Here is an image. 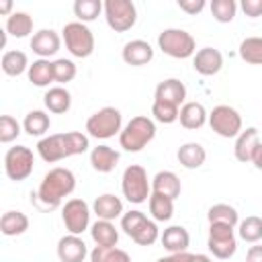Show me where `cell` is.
I'll return each instance as SVG.
<instances>
[{"label":"cell","mask_w":262,"mask_h":262,"mask_svg":"<svg viewBox=\"0 0 262 262\" xmlns=\"http://www.w3.org/2000/svg\"><path fill=\"white\" fill-rule=\"evenodd\" d=\"M90 235L94 239L96 246H106V248H115L119 242V231L113 225V221H104V219H96L90 225Z\"/></svg>","instance_id":"26"},{"label":"cell","mask_w":262,"mask_h":262,"mask_svg":"<svg viewBox=\"0 0 262 262\" xmlns=\"http://www.w3.org/2000/svg\"><path fill=\"white\" fill-rule=\"evenodd\" d=\"M86 256H88V248L80 235L70 233L57 242V258L61 262H84Z\"/></svg>","instance_id":"16"},{"label":"cell","mask_w":262,"mask_h":262,"mask_svg":"<svg viewBox=\"0 0 262 262\" xmlns=\"http://www.w3.org/2000/svg\"><path fill=\"white\" fill-rule=\"evenodd\" d=\"M209 125L219 137H237L242 133V115L229 104H219L209 113Z\"/></svg>","instance_id":"11"},{"label":"cell","mask_w":262,"mask_h":262,"mask_svg":"<svg viewBox=\"0 0 262 262\" xmlns=\"http://www.w3.org/2000/svg\"><path fill=\"white\" fill-rule=\"evenodd\" d=\"M252 164L262 172V141H260V145H258V149H256V154H254V160H252Z\"/></svg>","instance_id":"47"},{"label":"cell","mask_w":262,"mask_h":262,"mask_svg":"<svg viewBox=\"0 0 262 262\" xmlns=\"http://www.w3.org/2000/svg\"><path fill=\"white\" fill-rule=\"evenodd\" d=\"M33 166H35V158L27 145H14L4 156V172L14 182L27 180L33 174Z\"/></svg>","instance_id":"9"},{"label":"cell","mask_w":262,"mask_h":262,"mask_svg":"<svg viewBox=\"0 0 262 262\" xmlns=\"http://www.w3.org/2000/svg\"><path fill=\"white\" fill-rule=\"evenodd\" d=\"M123 125V117H121V111L115 108V106H104L100 111H96L94 115L88 117L86 121V131L90 137H96V139H108L117 133H121Z\"/></svg>","instance_id":"7"},{"label":"cell","mask_w":262,"mask_h":262,"mask_svg":"<svg viewBox=\"0 0 262 262\" xmlns=\"http://www.w3.org/2000/svg\"><path fill=\"white\" fill-rule=\"evenodd\" d=\"M145 219V213H141V211H127V213H123V217H121V229L127 233V235H131L133 231H135V227L141 223Z\"/></svg>","instance_id":"43"},{"label":"cell","mask_w":262,"mask_h":262,"mask_svg":"<svg viewBox=\"0 0 262 262\" xmlns=\"http://www.w3.org/2000/svg\"><path fill=\"white\" fill-rule=\"evenodd\" d=\"M260 145V137H258V129L256 127H248V129H242V133L235 137V145H233V156L237 162H252L254 160V154Z\"/></svg>","instance_id":"15"},{"label":"cell","mask_w":262,"mask_h":262,"mask_svg":"<svg viewBox=\"0 0 262 262\" xmlns=\"http://www.w3.org/2000/svg\"><path fill=\"white\" fill-rule=\"evenodd\" d=\"M74 188H76V176H74V172L70 168L57 166V168H51L43 176L37 192L31 194V196H33V201H35L37 207L49 211V209L59 207V203L63 201V196L72 194Z\"/></svg>","instance_id":"1"},{"label":"cell","mask_w":262,"mask_h":262,"mask_svg":"<svg viewBox=\"0 0 262 262\" xmlns=\"http://www.w3.org/2000/svg\"><path fill=\"white\" fill-rule=\"evenodd\" d=\"M237 233L244 242L248 244H256L262 239V217L258 215H250L246 217L244 221H239V227H237Z\"/></svg>","instance_id":"37"},{"label":"cell","mask_w":262,"mask_h":262,"mask_svg":"<svg viewBox=\"0 0 262 262\" xmlns=\"http://www.w3.org/2000/svg\"><path fill=\"white\" fill-rule=\"evenodd\" d=\"M76 63L72 61V59H66V57H61V59H55L53 61V78H55V82H59V84H68V82H72L74 78H76Z\"/></svg>","instance_id":"41"},{"label":"cell","mask_w":262,"mask_h":262,"mask_svg":"<svg viewBox=\"0 0 262 262\" xmlns=\"http://www.w3.org/2000/svg\"><path fill=\"white\" fill-rule=\"evenodd\" d=\"M10 10H12V2H10V0H2V2H0V14H8V16H10V14H12Z\"/></svg>","instance_id":"48"},{"label":"cell","mask_w":262,"mask_h":262,"mask_svg":"<svg viewBox=\"0 0 262 262\" xmlns=\"http://www.w3.org/2000/svg\"><path fill=\"white\" fill-rule=\"evenodd\" d=\"M158 47L174 59H186L196 53V41L184 29H164L158 35Z\"/></svg>","instance_id":"4"},{"label":"cell","mask_w":262,"mask_h":262,"mask_svg":"<svg viewBox=\"0 0 262 262\" xmlns=\"http://www.w3.org/2000/svg\"><path fill=\"white\" fill-rule=\"evenodd\" d=\"M154 137H156V123L145 115H137L119 133V143L125 151L135 154L141 151Z\"/></svg>","instance_id":"3"},{"label":"cell","mask_w":262,"mask_h":262,"mask_svg":"<svg viewBox=\"0 0 262 262\" xmlns=\"http://www.w3.org/2000/svg\"><path fill=\"white\" fill-rule=\"evenodd\" d=\"M51 127V119L45 111H29L25 115V121H23V129L31 135V137H41L49 131Z\"/></svg>","instance_id":"30"},{"label":"cell","mask_w":262,"mask_h":262,"mask_svg":"<svg viewBox=\"0 0 262 262\" xmlns=\"http://www.w3.org/2000/svg\"><path fill=\"white\" fill-rule=\"evenodd\" d=\"M178 6L186 14H199L205 8V0H178Z\"/></svg>","instance_id":"45"},{"label":"cell","mask_w":262,"mask_h":262,"mask_svg":"<svg viewBox=\"0 0 262 262\" xmlns=\"http://www.w3.org/2000/svg\"><path fill=\"white\" fill-rule=\"evenodd\" d=\"M18 135H20V123L10 115H2L0 117V141L2 143H10Z\"/></svg>","instance_id":"42"},{"label":"cell","mask_w":262,"mask_h":262,"mask_svg":"<svg viewBox=\"0 0 262 262\" xmlns=\"http://www.w3.org/2000/svg\"><path fill=\"white\" fill-rule=\"evenodd\" d=\"M192 68L201 76H215L223 68V55L215 47H203L192 55Z\"/></svg>","instance_id":"13"},{"label":"cell","mask_w":262,"mask_h":262,"mask_svg":"<svg viewBox=\"0 0 262 262\" xmlns=\"http://www.w3.org/2000/svg\"><path fill=\"white\" fill-rule=\"evenodd\" d=\"M162 246L170 252V254H178V252H186L188 244H190V235L182 225H170L164 229V233L160 235Z\"/></svg>","instance_id":"24"},{"label":"cell","mask_w":262,"mask_h":262,"mask_svg":"<svg viewBox=\"0 0 262 262\" xmlns=\"http://www.w3.org/2000/svg\"><path fill=\"white\" fill-rule=\"evenodd\" d=\"M104 18H106V25L115 33H125L137 20V8L131 0H106Z\"/></svg>","instance_id":"10"},{"label":"cell","mask_w":262,"mask_h":262,"mask_svg":"<svg viewBox=\"0 0 262 262\" xmlns=\"http://www.w3.org/2000/svg\"><path fill=\"white\" fill-rule=\"evenodd\" d=\"M33 31V18L27 14V12H12L8 18H6V33L16 37V39H23L27 37L29 33Z\"/></svg>","instance_id":"32"},{"label":"cell","mask_w":262,"mask_h":262,"mask_svg":"<svg viewBox=\"0 0 262 262\" xmlns=\"http://www.w3.org/2000/svg\"><path fill=\"white\" fill-rule=\"evenodd\" d=\"M121 190H123V196L133 205H141V203L149 201L151 184L147 180L145 168L139 164L127 166L123 172V178H121Z\"/></svg>","instance_id":"5"},{"label":"cell","mask_w":262,"mask_h":262,"mask_svg":"<svg viewBox=\"0 0 262 262\" xmlns=\"http://www.w3.org/2000/svg\"><path fill=\"white\" fill-rule=\"evenodd\" d=\"M102 10H104V4L100 0H76L74 2V14L84 25L96 20Z\"/></svg>","instance_id":"36"},{"label":"cell","mask_w":262,"mask_h":262,"mask_svg":"<svg viewBox=\"0 0 262 262\" xmlns=\"http://www.w3.org/2000/svg\"><path fill=\"white\" fill-rule=\"evenodd\" d=\"M194 262H213V260L205 254H194Z\"/></svg>","instance_id":"49"},{"label":"cell","mask_w":262,"mask_h":262,"mask_svg":"<svg viewBox=\"0 0 262 262\" xmlns=\"http://www.w3.org/2000/svg\"><path fill=\"white\" fill-rule=\"evenodd\" d=\"M90 147L88 135L80 133V131H68V133H53V135H45L39 139L37 143V151L41 156L43 162L53 164L59 162L63 158L70 156H78L84 154Z\"/></svg>","instance_id":"2"},{"label":"cell","mask_w":262,"mask_h":262,"mask_svg":"<svg viewBox=\"0 0 262 262\" xmlns=\"http://www.w3.org/2000/svg\"><path fill=\"white\" fill-rule=\"evenodd\" d=\"M61 219L72 235H82L90 227V207L84 199H70L61 207Z\"/></svg>","instance_id":"12"},{"label":"cell","mask_w":262,"mask_h":262,"mask_svg":"<svg viewBox=\"0 0 262 262\" xmlns=\"http://www.w3.org/2000/svg\"><path fill=\"white\" fill-rule=\"evenodd\" d=\"M149 213H151L154 221H170L174 215V201L160 192H151L149 194Z\"/></svg>","instance_id":"31"},{"label":"cell","mask_w":262,"mask_h":262,"mask_svg":"<svg viewBox=\"0 0 262 262\" xmlns=\"http://www.w3.org/2000/svg\"><path fill=\"white\" fill-rule=\"evenodd\" d=\"M90 262H131L129 254L121 248H106V246H94L90 252Z\"/></svg>","instance_id":"38"},{"label":"cell","mask_w":262,"mask_h":262,"mask_svg":"<svg viewBox=\"0 0 262 262\" xmlns=\"http://www.w3.org/2000/svg\"><path fill=\"white\" fill-rule=\"evenodd\" d=\"M154 98L180 106L186 100V86L178 78H168V80H164L156 86V96Z\"/></svg>","instance_id":"18"},{"label":"cell","mask_w":262,"mask_h":262,"mask_svg":"<svg viewBox=\"0 0 262 262\" xmlns=\"http://www.w3.org/2000/svg\"><path fill=\"white\" fill-rule=\"evenodd\" d=\"M176 158L180 162V166H184L186 170H196L205 164L207 160V151L201 143L196 141H188V143H182L176 151Z\"/></svg>","instance_id":"22"},{"label":"cell","mask_w":262,"mask_h":262,"mask_svg":"<svg viewBox=\"0 0 262 262\" xmlns=\"http://www.w3.org/2000/svg\"><path fill=\"white\" fill-rule=\"evenodd\" d=\"M43 102H45V108L49 113H55V115H61V113H68L70 106H72V94L68 92V88L63 86H51L45 96H43Z\"/></svg>","instance_id":"25"},{"label":"cell","mask_w":262,"mask_h":262,"mask_svg":"<svg viewBox=\"0 0 262 262\" xmlns=\"http://www.w3.org/2000/svg\"><path fill=\"white\" fill-rule=\"evenodd\" d=\"M29 229V217L23 211H6L0 217V231L8 237L23 235Z\"/></svg>","instance_id":"27"},{"label":"cell","mask_w":262,"mask_h":262,"mask_svg":"<svg viewBox=\"0 0 262 262\" xmlns=\"http://www.w3.org/2000/svg\"><path fill=\"white\" fill-rule=\"evenodd\" d=\"M119 158L121 154L117 149H113L111 145H96L92 147L90 151V164L96 172H102V174H108L117 168L119 164Z\"/></svg>","instance_id":"20"},{"label":"cell","mask_w":262,"mask_h":262,"mask_svg":"<svg viewBox=\"0 0 262 262\" xmlns=\"http://www.w3.org/2000/svg\"><path fill=\"white\" fill-rule=\"evenodd\" d=\"M180 190H182L180 178L170 170H160L151 180V192H160L172 201L180 196Z\"/></svg>","instance_id":"23"},{"label":"cell","mask_w":262,"mask_h":262,"mask_svg":"<svg viewBox=\"0 0 262 262\" xmlns=\"http://www.w3.org/2000/svg\"><path fill=\"white\" fill-rule=\"evenodd\" d=\"M239 6L244 10V14L250 16V18L262 16V0H242Z\"/></svg>","instance_id":"44"},{"label":"cell","mask_w":262,"mask_h":262,"mask_svg":"<svg viewBox=\"0 0 262 262\" xmlns=\"http://www.w3.org/2000/svg\"><path fill=\"white\" fill-rule=\"evenodd\" d=\"M151 115H154V119H156L158 123L170 125V123L178 121L180 106L170 104V102H164V100H156V98H154V104H151Z\"/></svg>","instance_id":"39"},{"label":"cell","mask_w":262,"mask_h":262,"mask_svg":"<svg viewBox=\"0 0 262 262\" xmlns=\"http://www.w3.org/2000/svg\"><path fill=\"white\" fill-rule=\"evenodd\" d=\"M0 66L6 76H20L23 72H29V57L25 51H18V49L4 51Z\"/></svg>","instance_id":"29"},{"label":"cell","mask_w":262,"mask_h":262,"mask_svg":"<svg viewBox=\"0 0 262 262\" xmlns=\"http://www.w3.org/2000/svg\"><path fill=\"white\" fill-rule=\"evenodd\" d=\"M92 211L96 213L98 219H104V221H113L117 217H123V201L111 192L106 194H100L94 199L92 203Z\"/></svg>","instance_id":"21"},{"label":"cell","mask_w":262,"mask_h":262,"mask_svg":"<svg viewBox=\"0 0 262 262\" xmlns=\"http://www.w3.org/2000/svg\"><path fill=\"white\" fill-rule=\"evenodd\" d=\"M237 4L235 0H213L211 2V14L217 23H231L235 18Z\"/></svg>","instance_id":"40"},{"label":"cell","mask_w":262,"mask_h":262,"mask_svg":"<svg viewBox=\"0 0 262 262\" xmlns=\"http://www.w3.org/2000/svg\"><path fill=\"white\" fill-rule=\"evenodd\" d=\"M158 262H174V256L170 254V256H164V258H160Z\"/></svg>","instance_id":"50"},{"label":"cell","mask_w":262,"mask_h":262,"mask_svg":"<svg viewBox=\"0 0 262 262\" xmlns=\"http://www.w3.org/2000/svg\"><path fill=\"white\" fill-rule=\"evenodd\" d=\"M246 262H262V246H250L246 252Z\"/></svg>","instance_id":"46"},{"label":"cell","mask_w":262,"mask_h":262,"mask_svg":"<svg viewBox=\"0 0 262 262\" xmlns=\"http://www.w3.org/2000/svg\"><path fill=\"white\" fill-rule=\"evenodd\" d=\"M61 39L53 29H41L31 37V49L39 55V59H47L59 51Z\"/></svg>","instance_id":"14"},{"label":"cell","mask_w":262,"mask_h":262,"mask_svg":"<svg viewBox=\"0 0 262 262\" xmlns=\"http://www.w3.org/2000/svg\"><path fill=\"white\" fill-rule=\"evenodd\" d=\"M123 61L129 66H147L154 59V47L143 39H133L123 47Z\"/></svg>","instance_id":"17"},{"label":"cell","mask_w":262,"mask_h":262,"mask_svg":"<svg viewBox=\"0 0 262 262\" xmlns=\"http://www.w3.org/2000/svg\"><path fill=\"white\" fill-rule=\"evenodd\" d=\"M27 76H29V82L35 84V86H39V88L49 86L51 82H55V78H53V61H49V59H37V61H33L29 66Z\"/></svg>","instance_id":"28"},{"label":"cell","mask_w":262,"mask_h":262,"mask_svg":"<svg viewBox=\"0 0 262 262\" xmlns=\"http://www.w3.org/2000/svg\"><path fill=\"white\" fill-rule=\"evenodd\" d=\"M239 57L246 63L262 66V37H246L239 43Z\"/></svg>","instance_id":"35"},{"label":"cell","mask_w":262,"mask_h":262,"mask_svg":"<svg viewBox=\"0 0 262 262\" xmlns=\"http://www.w3.org/2000/svg\"><path fill=\"white\" fill-rule=\"evenodd\" d=\"M178 121L184 129L188 131H196L201 129L207 121H209V113L205 111V106L201 102H184L180 106V115H178Z\"/></svg>","instance_id":"19"},{"label":"cell","mask_w":262,"mask_h":262,"mask_svg":"<svg viewBox=\"0 0 262 262\" xmlns=\"http://www.w3.org/2000/svg\"><path fill=\"white\" fill-rule=\"evenodd\" d=\"M135 244H139V246H151V244H156V239L160 237V229H158V225H156V221L154 219H143L137 227H135V231L129 235Z\"/></svg>","instance_id":"34"},{"label":"cell","mask_w":262,"mask_h":262,"mask_svg":"<svg viewBox=\"0 0 262 262\" xmlns=\"http://www.w3.org/2000/svg\"><path fill=\"white\" fill-rule=\"evenodd\" d=\"M61 39L68 47V51L74 55V57H90L92 51H94V35L92 31L80 23V20H74V23H68L63 25V31H61Z\"/></svg>","instance_id":"6"},{"label":"cell","mask_w":262,"mask_h":262,"mask_svg":"<svg viewBox=\"0 0 262 262\" xmlns=\"http://www.w3.org/2000/svg\"><path fill=\"white\" fill-rule=\"evenodd\" d=\"M207 248L215 258L229 260L237 250V239H235L233 227L225 225V223H209Z\"/></svg>","instance_id":"8"},{"label":"cell","mask_w":262,"mask_h":262,"mask_svg":"<svg viewBox=\"0 0 262 262\" xmlns=\"http://www.w3.org/2000/svg\"><path fill=\"white\" fill-rule=\"evenodd\" d=\"M207 219H209V223H225V225H231V227H235L239 223V215H237L235 207H231L227 203L213 205L207 213Z\"/></svg>","instance_id":"33"}]
</instances>
